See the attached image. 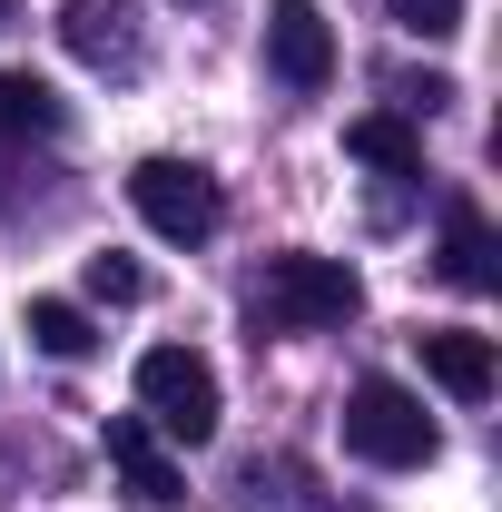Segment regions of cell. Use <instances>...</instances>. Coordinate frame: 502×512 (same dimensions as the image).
Here are the masks:
<instances>
[{
  "mask_svg": "<svg viewBox=\"0 0 502 512\" xmlns=\"http://www.w3.org/2000/svg\"><path fill=\"white\" fill-rule=\"evenodd\" d=\"M266 69H276V89H296V99H315V89L335 79V30H325L315 0H276V10H266Z\"/></svg>",
  "mask_w": 502,
  "mask_h": 512,
  "instance_id": "obj_5",
  "label": "cell"
},
{
  "mask_svg": "<svg viewBox=\"0 0 502 512\" xmlns=\"http://www.w3.org/2000/svg\"><path fill=\"white\" fill-rule=\"evenodd\" d=\"M69 119V99L50 79H30V69H0V138H50Z\"/></svg>",
  "mask_w": 502,
  "mask_h": 512,
  "instance_id": "obj_10",
  "label": "cell"
},
{
  "mask_svg": "<svg viewBox=\"0 0 502 512\" xmlns=\"http://www.w3.org/2000/svg\"><path fill=\"white\" fill-rule=\"evenodd\" d=\"M443 276L463 286V296H483L502 266H493V227H483V207L473 197H453V217H443Z\"/></svg>",
  "mask_w": 502,
  "mask_h": 512,
  "instance_id": "obj_9",
  "label": "cell"
},
{
  "mask_svg": "<svg viewBox=\"0 0 502 512\" xmlns=\"http://www.w3.org/2000/svg\"><path fill=\"white\" fill-rule=\"evenodd\" d=\"M109 463H119V483L138 503H178L188 493V473L168 463V444L148 434V414H109Z\"/></svg>",
  "mask_w": 502,
  "mask_h": 512,
  "instance_id": "obj_8",
  "label": "cell"
},
{
  "mask_svg": "<svg viewBox=\"0 0 502 512\" xmlns=\"http://www.w3.org/2000/svg\"><path fill=\"white\" fill-rule=\"evenodd\" d=\"M345 453H355V463H384V473H414V463L443 453V434H434V414H424L414 384L365 375L355 394H345Z\"/></svg>",
  "mask_w": 502,
  "mask_h": 512,
  "instance_id": "obj_2",
  "label": "cell"
},
{
  "mask_svg": "<svg viewBox=\"0 0 502 512\" xmlns=\"http://www.w3.org/2000/svg\"><path fill=\"white\" fill-rule=\"evenodd\" d=\"M138 414H148V434H168V444H207L217 434V365L188 355V345H148L138 355Z\"/></svg>",
  "mask_w": 502,
  "mask_h": 512,
  "instance_id": "obj_3",
  "label": "cell"
},
{
  "mask_svg": "<svg viewBox=\"0 0 502 512\" xmlns=\"http://www.w3.org/2000/svg\"><path fill=\"white\" fill-rule=\"evenodd\" d=\"M0 30H10V0H0Z\"/></svg>",
  "mask_w": 502,
  "mask_h": 512,
  "instance_id": "obj_15",
  "label": "cell"
},
{
  "mask_svg": "<svg viewBox=\"0 0 502 512\" xmlns=\"http://www.w3.org/2000/svg\"><path fill=\"white\" fill-rule=\"evenodd\" d=\"M345 148L365 158V168H384V178H424V138L394 119V109H375V119H355L345 128Z\"/></svg>",
  "mask_w": 502,
  "mask_h": 512,
  "instance_id": "obj_11",
  "label": "cell"
},
{
  "mask_svg": "<svg viewBox=\"0 0 502 512\" xmlns=\"http://www.w3.org/2000/svg\"><path fill=\"white\" fill-rule=\"evenodd\" d=\"M60 40H69L89 69H119V79L148 60V50H138V10H128V0H69V10H60Z\"/></svg>",
  "mask_w": 502,
  "mask_h": 512,
  "instance_id": "obj_7",
  "label": "cell"
},
{
  "mask_svg": "<svg viewBox=\"0 0 502 512\" xmlns=\"http://www.w3.org/2000/svg\"><path fill=\"white\" fill-rule=\"evenodd\" d=\"M30 345H40V355H60V365H79L99 335H89V316H79L69 296H30Z\"/></svg>",
  "mask_w": 502,
  "mask_h": 512,
  "instance_id": "obj_12",
  "label": "cell"
},
{
  "mask_svg": "<svg viewBox=\"0 0 502 512\" xmlns=\"http://www.w3.org/2000/svg\"><path fill=\"white\" fill-rule=\"evenodd\" d=\"M384 20L414 30V40H453L463 30V0H384Z\"/></svg>",
  "mask_w": 502,
  "mask_h": 512,
  "instance_id": "obj_13",
  "label": "cell"
},
{
  "mask_svg": "<svg viewBox=\"0 0 502 512\" xmlns=\"http://www.w3.org/2000/svg\"><path fill=\"white\" fill-rule=\"evenodd\" d=\"M414 345H424V375H434L453 404H483V394H493V375H502L493 335H473V325H424Z\"/></svg>",
  "mask_w": 502,
  "mask_h": 512,
  "instance_id": "obj_6",
  "label": "cell"
},
{
  "mask_svg": "<svg viewBox=\"0 0 502 512\" xmlns=\"http://www.w3.org/2000/svg\"><path fill=\"white\" fill-rule=\"evenodd\" d=\"M89 296H99V306H138V296H148V276H138L128 256H89Z\"/></svg>",
  "mask_w": 502,
  "mask_h": 512,
  "instance_id": "obj_14",
  "label": "cell"
},
{
  "mask_svg": "<svg viewBox=\"0 0 502 512\" xmlns=\"http://www.w3.org/2000/svg\"><path fill=\"white\" fill-rule=\"evenodd\" d=\"M365 306V276L345 256H266L256 276V325L266 335H325Z\"/></svg>",
  "mask_w": 502,
  "mask_h": 512,
  "instance_id": "obj_1",
  "label": "cell"
},
{
  "mask_svg": "<svg viewBox=\"0 0 502 512\" xmlns=\"http://www.w3.org/2000/svg\"><path fill=\"white\" fill-rule=\"evenodd\" d=\"M128 207H138L148 237H168V247H207L217 217H227V197H217V178H207L197 158H138V168H128Z\"/></svg>",
  "mask_w": 502,
  "mask_h": 512,
  "instance_id": "obj_4",
  "label": "cell"
}]
</instances>
